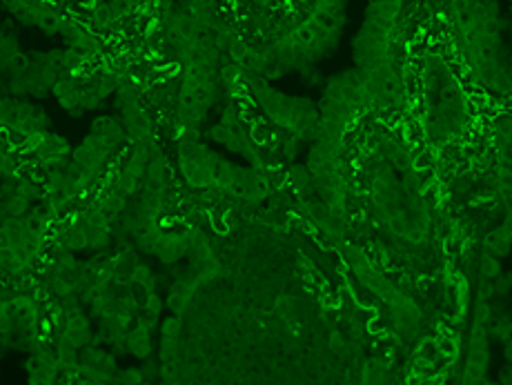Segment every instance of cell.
Wrapping results in <instances>:
<instances>
[{
	"label": "cell",
	"instance_id": "cell-1",
	"mask_svg": "<svg viewBox=\"0 0 512 385\" xmlns=\"http://www.w3.org/2000/svg\"><path fill=\"white\" fill-rule=\"evenodd\" d=\"M348 0H281L279 21L259 47L234 52L243 69L263 76L303 72L337 49Z\"/></svg>",
	"mask_w": 512,
	"mask_h": 385
},
{
	"label": "cell",
	"instance_id": "cell-2",
	"mask_svg": "<svg viewBox=\"0 0 512 385\" xmlns=\"http://www.w3.org/2000/svg\"><path fill=\"white\" fill-rule=\"evenodd\" d=\"M366 107H372L370 94L357 67L334 76L319 103V127L310 143L308 170L321 205L339 227L348 214V181L343 170L346 138Z\"/></svg>",
	"mask_w": 512,
	"mask_h": 385
},
{
	"label": "cell",
	"instance_id": "cell-3",
	"mask_svg": "<svg viewBox=\"0 0 512 385\" xmlns=\"http://www.w3.org/2000/svg\"><path fill=\"white\" fill-rule=\"evenodd\" d=\"M415 0H368L363 23L352 43L354 67L366 81L370 103L388 110L403 98V41Z\"/></svg>",
	"mask_w": 512,
	"mask_h": 385
},
{
	"label": "cell",
	"instance_id": "cell-4",
	"mask_svg": "<svg viewBox=\"0 0 512 385\" xmlns=\"http://www.w3.org/2000/svg\"><path fill=\"white\" fill-rule=\"evenodd\" d=\"M448 14L477 81L490 92L512 94V56L501 38L497 0H448Z\"/></svg>",
	"mask_w": 512,
	"mask_h": 385
},
{
	"label": "cell",
	"instance_id": "cell-5",
	"mask_svg": "<svg viewBox=\"0 0 512 385\" xmlns=\"http://www.w3.org/2000/svg\"><path fill=\"white\" fill-rule=\"evenodd\" d=\"M179 49L183 58L179 125L183 132H194L219 94V52L208 29L194 23H187L179 34Z\"/></svg>",
	"mask_w": 512,
	"mask_h": 385
},
{
	"label": "cell",
	"instance_id": "cell-6",
	"mask_svg": "<svg viewBox=\"0 0 512 385\" xmlns=\"http://www.w3.org/2000/svg\"><path fill=\"white\" fill-rule=\"evenodd\" d=\"M423 127L435 145L455 141L468 123V105L459 78L439 54H428L421 72Z\"/></svg>",
	"mask_w": 512,
	"mask_h": 385
},
{
	"label": "cell",
	"instance_id": "cell-7",
	"mask_svg": "<svg viewBox=\"0 0 512 385\" xmlns=\"http://www.w3.org/2000/svg\"><path fill=\"white\" fill-rule=\"evenodd\" d=\"M163 205H165V159L159 150H154L152 161L147 165L141 203L136 205V212H134V239L147 254L159 256L163 263H174L179 261L183 254L192 250L196 234L165 230Z\"/></svg>",
	"mask_w": 512,
	"mask_h": 385
},
{
	"label": "cell",
	"instance_id": "cell-8",
	"mask_svg": "<svg viewBox=\"0 0 512 385\" xmlns=\"http://www.w3.org/2000/svg\"><path fill=\"white\" fill-rule=\"evenodd\" d=\"M179 167L185 181L194 187H212L241 201H259L265 196V183L254 170L230 163L192 138L181 141Z\"/></svg>",
	"mask_w": 512,
	"mask_h": 385
},
{
	"label": "cell",
	"instance_id": "cell-9",
	"mask_svg": "<svg viewBox=\"0 0 512 385\" xmlns=\"http://www.w3.org/2000/svg\"><path fill=\"white\" fill-rule=\"evenodd\" d=\"M372 201L379 219L395 239L403 243H421L428 239L426 203L403 183L395 170L379 161L372 172Z\"/></svg>",
	"mask_w": 512,
	"mask_h": 385
},
{
	"label": "cell",
	"instance_id": "cell-10",
	"mask_svg": "<svg viewBox=\"0 0 512 385\" xmlns=\"http://www.w3.org/2000/svg\"><path fill=\"white\" fill-rule=\"evenodd\" d=\"M241 78L248 85L254 105L270 118L274 127H281L283 132L312 143L319 127V103L305 96L283 94L268 81V76L250 72V69L241 67Z\"/></svg>",
	"mask_w": 512,
	"mask_h": 385
},
{
	"label": "cell",
	"instance_id": "cell-11",
	"mask_svg": "<svg viewBox=\"0 0 512 385\" xmlns=\"http://www.w3.org/2000/svg\"><path fill=\"white\" fill-rule=\"evenodd\" d=\"M343 254H346L348 263L352 265V270L357 272L359 279L366 283L383 303L390 305L392 319H395V325L401 330L403 337H410V334L417 330L419 319H421V312L417 305L412 303L406 294H401L390 281L383 279V276L372 268V263H368L366 256L361 254V250L352 248V245H346V248H343Z\"/></svg>",
	"mask_w": 512,
	"mask_h": 385
},
{
	"label": "cell",
	"instance_id": "cell-12",
	"mask_svg": "<svg viewBox=\"0 0 512 385\" xmlns=\"http://www.w3.org/2000/svg\"><path fill=\"white\" fill-rule=\"evenodd\" d=\"M190 254H192L190 272L181 276V281L174 285V290L170 294V308L176 317H183L187 303L192 301L196 290L219 274V263H216L208 241H205L201 234H196Z\"/></svg>",
	"mask_w": 512,
	"mask_h": 385
},
{
	"label": "cell",
	"instance_id": "cell-13",
	"mask_svg": "<svg viewBox=\"0 0 512 385\" xmlns=\"http://www.w3.org/2000/svg\"><path fill=\"white\" fill-rule=\"evenodd\" d=\"M497 181L499 192L508 210V230L512 234V118L506 116L497 123Z\"/></svg>",
	"mask_w": 512,
	"mask_h": 385
},
{
	"label": "cell",
	"instance_id": "cell-14",
	"mask_svg": "<svg viewBox=\"0 0 512 385\" xmlns=\"http://www.w3.org/2000/svg\"><path fill=\"white\" fill-rule=\"evenodd\" d=\"M3 123L7 130L34 136V134H41L43 130H47L49 118L41 110V107L9 101V98H5L3 101Z\"/></svg>",
	"mask_w": 512,
	"mask_h": 385
},
{
	"label": "cell",
	"instance_id": "cell-15",
	"mask_svg": "<svg viewBox=\"0 0 512 385\" xmlns=\"http://www.w3.org/2000/svg\"><path fill=\"white\" fill-rule=\"evenodd\" d=\"M510 12H512V0H510Z\"/></svg>",
	"mask_w": 512,
	"mask_h": 385
}]
</instances>
